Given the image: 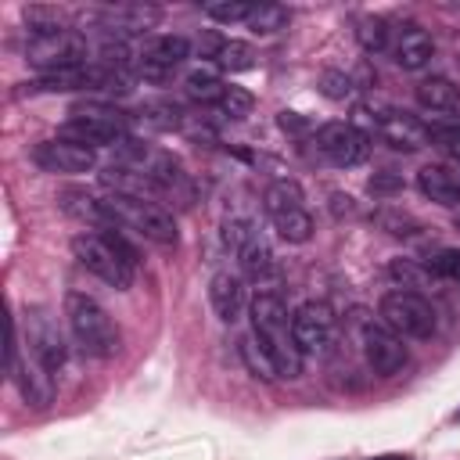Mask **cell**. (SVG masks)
<instances>
[{"label":"cell","instance_id":"obj_23","mask_svg":"<svg viewBox=\"0 0 460 460\" xmlns=\"http://www.w3.org/2000/svg\"><path fill=\"white\" fill-rule=\"evenodd\" d=\"M262 208H266L270 219H277V216H284V212L305 208V194H302V187H298L295 180H273V183L266 187V194H262Z\"/></svg>","mask_w":460,"mask_h":460},{"label":"cell","instance_id":"obj_3","mask_svg":"<svg viewBox=\"0 0 460 460\" xmlns=\"http://www.w3.org/2000/svg\"><path fill=\"white\" fill-rule=\"evenodd\" d=\"M349 122H352L367 140H381V144H388L392 151L413 155V151H420V147L431 144V133H428L424 122H417L413 115H406V111H399L395 104L377 101V97L356 101Z\"/></svg>","mask_w":460,"mask_h":460},{"label":"cell","instance_id":"obj_17","mask_svg":"<svg viewBox=\"0 0 460 460\" xmlns=\"http://www.w3.org/2000/svg\"><path fill=\"white\" fill-rule=\"evenodd\" d=\"M208 302H212V313L223 320V323H237L244 316V305H248V291H244V280L230 270H219L212 280H208Z\"/></svg>","mask_w":460,"mask_h":460},{"label":"cell","instance_id":"obj_36","mask_svg":"<svg viewBox=\"0 0 460 460\" xmlns=\"http://www.w3.org/2000/svg\"><path fill=\"white\" fill-rule=\"evenodd\" d=\"M68 115H90V119H108V122H129V115L111 104V101H75Z\"/></svg>","mask_w":460,"mask_h":460},{"label":"cell","instance_id":"obj_10","mask_svg":"<svg viewBox=\"0 0 460 460\" xmlns=\"http://www.w3.org/2000/svg\"><path fill=\"white\" fill-rule=\"evenodd\" d=\"M22 327H25V352H29L32 359H40L50 374L61 370L65 359H68V345H65V334H61L58 320L50 316V309H43V305H25Z\"/></svg>","mask_w":460,"mask_h":460},{"label":"cell","instance_id":"obj_28","mask_svg":"<svg viewBox=\"0 0 460 460\" xmlns=\"http://www.w3.org/2000/svg\"><path fill=\"white\" fill-rule=\"evenodd\" d=\"M356 40H359V47H363L367 54L392 50V29H388V22L377 18V14H367V18L356 22Z\"/></svg>","mask_w":460,"mask_h":460},{"label":"cell","instance_id":"obj_1","mask_svg":"<svg viewBox=\"0 0 460 460\" xmlns=\"http://www.w3.org/2000/svg\"><path fill=\"white\" fill-rule=\"evenodd\" d=\"M248 313H252V341H255V345L262 349V356L273 363L277 377L295 381V377L302 374V352H298L295 334H291L288 302H284L277 291L262 288V291H255Z\"/></svg>","mask_w":460,"mask_h":460},{"label":"cell","instance_id":"obj_34","mask_svg":"<svg viewBox=\"0 0 460 460\" xmlns=\"http://www.w3.org/2000/svg\"><path fill=\"white\" fill-rule=\"evenodd\" d=\"M216 108H219L223 115H230V119H244V115H252V108H255V97H252L248 90H241V86H226Z\"/></svg>","mask_w":460,"mask_h":460},{"label":"cell","instance_id":"obj_29","mask_svg":"<svg viewBox=\"0 0 460 460\" xmlns=\"http://www.w3.org/2000/svg\"><path fill=\"white\" fill-rule=\"evenodd\" d=\"M288 22H291V11H288L284 4H255L252 18H248L244 25H248L255 36H273V32L288 29Z\"/></svg>","mask_w":460,"mask_h":460},{"label":"cell","instance_id":"obj_39","mask_svg":"<svg viewBox=\"0 0 460 460\" xmlns=\"http://www.w3.org/2000/svg\"><path fill=\"white\" fill-rule=\"evenodd\" d=\"M367 190H370L374 198H395V194L402 190V176H399L395 169H381V172H374V176L367 180Z\"/></svg>","mask_w":460,"mask_h":460},{"label":"cell","instance_id":"obj_42","mask_svg":"<svg viewBox=\"0 0 460 460\" xmlns=\"http://www.w3.org/2000/svg\"><path fill=\"white\" fill-rule=\"evenodd\" d=\"M374 460H410L406 453H385V456H374Z\"/></svg>","mask_w":460,"mask_h":460},{"label":"cell","instance_id":"obj_33","mask_svg":"<svg viewBox=\"0 0 460 460\" xmlns=\"http://www.w3.org/2000/svg\"><path fill=\"white\" fill-rule=\"evenodd\" d=\"M320 93L331 97V101H349L356 93V79L349 72H338V68H327L320 75Z\"/></svg>","mask_w":460,"mask_h":460},{"label":"cell","instance_id":"obj_41","mask_svg":"<svg viewBox=\"0 0 460 460\" xmlns=\"http://www.w3.org/2000/svg\"><path fill=\"white\" fill-rule=\"evenodd\" d=\"M280 129H288V133H302V129H305V119H298L295 111H280Z\"/></svg>","mask_w":460,"mask_h":460},{"label":"cell","instance_id":"obj_24","mask_svg":"<svg viewBox=\"0 0 460 460\" xmlns=\"http://www.w3.org/2000/svg\"><path fill=\"white\" fill-rule=\"evenodd\" d=\"M370 219L377 223V230H385L388 237H399V241H413V237H420V230H424L417 216H410V212H402V208H392V205L374 208Z\"/></svg>","mask_w":460,"mask_h":460},{"label":"cell","instance_id":"obj_20","mask_svg":"<svg viewBox=\"0 0 460 460\" xmlns=\"http://www.w3.org/2000/svg\"><path fill=\"white\" fill-rule=\"evenodd\" d=\"M413 97L424 111H435V115H453L460 111V86L449 83L446 75H431V79H420L413 86Z\"/></svg>","mask_w":460,"mask_h":460},{"label":"cell","instance_id":"obj_25","mask_svg":"<svg viewBox=\"0 0 460 460\" xmlns=\"http://www.w3.org/2000/svg\"><path fill=\"white\" fill-rule=\"evenodd\" d=\"M388 277L395 280V288L417 291V295H424V288L435 284V273L424 262H417V259H392L388 262Z\"/></svg>","mask_w":460,"mask_h":460},{"label":"cell","instance_id":"obj_16","mask_svg":"<svg viewBox=\"0 0 460 460\" xmlns=\"http://www.w3.org/2000/svg\"><path fill=\"white\" fill-rule=\"evenodd\" d=\"M58 137L72 140V144H86V147H119L129 133H126V122H108V119H90V115H72Z\"/></svg>","mask_w":460,"mask_h":460},{"label":"cell","instance_id":"obj_4","mask_svg":"<svg viewBox=\"0 0 460 460\" xmlns=\"http://www.w3.org/2000/svg\"><path fill=\"white\" fill-rule=\"evenodd\" d=\"M65 320H68V331L75 338V345L93 356V359H111L119 352V327L115 320L108 316V309L86 295V291H68L65 295Z\"/></svg>","mask_w":460,"mask_h":460},{"label":"cell","instance_id":"obj_31","mask_svg":"<svg viewBox=\"0 0 460 460\" xmlns=\"http://www.w3.org/2000/svg\"><path fill=\"white\" fill-rule=\"evenodd\" d=\"M22 18L29 25V36H50L65 29V14L58 7H43V4H29L22 7Z\"/></svg>","mask_w":460,"mask_h":460},{"label":"cell","instance_id":"obj_8","mask_svg":"<svg viewBox=\"0 0 460 460\" xmlns=\"http://www.w3.org/2000/svg\"><path fill=\"white\" fill-rule=\"evenodd\" d=\"M7 377H11L14 392L29 406H36V410L50 406V399H54V377H50V370L40 359H32L29 352H22V345H18V323L14 320L7 327Z\"/></svg>","mask_w":460,"mask_h":460},{"label":"cell","instance_id":"obj_9","mask_svg":"<svg viewBox=\"0 0 460 460\" xmlns=\"http://www.w3.org/2000/svg\"><path fill=\"white\" fill-rule=\"evenodd\" d=\"M86 58H90V43L79 29H61L50 36H29V43H25V61L36 65L40 75L86 65Z\"/></svg>","mask_w":460,"mask_h":460},{"label":"cell","instance_id":"obj_12","mask_svg":"<svg viewBox=\"0 0 460 460\" xmlns=\"http://www.w3.org/2000/svg\"><path fill=\"white\" fill-rule=\"evenodd\" d=\"M313 144L338 169H352V165L367 162V155H370V140L352 122H323L313 133Z\"/></svg>","mask_w":460,"mask_h":460},{"label":"cell","instance_id":"obj_14","mask_svg":"<svg viewBox=\"0 0 460 460\" xmlns=\"http://www.w3.org/2000/svg\"><path fill=\"white\" fill-rule=\"evenodd\" d=\"M32 162L43 169V172H90L97 169V151L86 147V144H72L65 137L58 140H43L32 147Z\"/></svg>","mask_w":460,"mask_h":460},{"label":"cell","instance_id":"obj_32","mask_svg":"<svg viewBox=\"0 0 460 460\" xmlns=\"http://www.w3.org/2000/svg\"><path fill=\"white\" fill-rule=\"evenodd\" d=\"M216 65L223 72H248V68H255V50L244 40H226L216 54Z\"/></svg>","mask_w":460,"mask_h":460},{"label":"cell","instance_id":"obj_27","mask_svg":"<svg viewBox=\"0 0 460 460\" xmlns=\"http://www.w3.org/2000/svg\"><path fill=\"white\" fill-rule=\"evenodd\" d=\"M183 90H187V97H190V101H201V104H219V97H223L226 83H223V79H219L212 68H194V72H187Z\"/></svg>","mask_w":460,"mask_h":460},{"label":"cell","instance_id":"obj_22","mask_svg":"<svg viewBox=\"0 0 460 460\" xmlns=\"http://www.w3.org/2000/svg\"><path fill=\"white\" fill-rule=\"evenodd\" d=\"M234 255H237L241 270H244L248 277H255V280H266V277L273 273V252H270V244H266V237H262L259 230L248 234L244 244H241Z\"/></svg>","mask_w":460,"mask_h":460},{"label":"cell","instance_id":"obj_21","mask_svg":"<svg viewBox=\"0 0 460 460\" xmlns=\"http://www.w3.org/2000/svg\"><path fill=\"white\" fill-rule=\"evenodd\" d=\"M58 205L72 216V219H79V223H90V226H111V219H108V212H104V201L101 198H93L86 187H65L61 194H58Z\"/></svg>","mask_w":460,"mask_h":460},{"label":"cell","instance_id":"obj_44","mask_svg":"<svg viewBox=\"0 0 460 460\" xmlns=\"http://www.w3.org/2000/svg\"><path fill=\"white\" fill-rule=\"evenodd\" d=\"M453 420H456V424H460V410H456V413H453Z\"/></svg>","mask_w":460,"mask_h":460},{"label":"cell","instance_id":"obj_30","mask_svg":"<svg viewBox=\"0 0 460 460\" xmlns=\"http://www.w3.org/2000/svg\"><path fill=\"white\" fill-rule=\"evenodd\" d=\"M277 226V234L288 241V244H305L313 237V216L309 208H295V212H284L277 219H270Z\"/></svg>","mask_w":460,"mask_h":460},{"label":"cell","instance_id":"obj_35","mask_svg":"<svg viewBox=\"0 0 460 460\" xmlns=\"http://www.w3.org/2000/svg\"><path fill=\"white\" fill-rule=\"evenodd\" d=\"M255 11V4H244V0H230V4H205V14L212 22H223V25H234V22H248Z\"/></svg>","mask_w":460,"mask_h":460},{"label":"cell","instance_id":"obj_2","mask_svg":"<svg viewBox=\"0 0 460 460\" xmlns=\"http://www.w3.org/2000/svg\"><path fill=\"white\" fill-rule=\"evenodd\" d=\"M72 255L83 270H90L93 277H101L104 284H111L115 291L133 288L140 255L137 248L119 234V226H104L101 234H75L72 237Z\"/></svg>","mask_w":460,"mask_h":460},{"label":"cell","instance_id":"obj_15","mask_svg":"<svg viewBox=\"0 0 460 460\" xmlns=\"http://www.w3.org/2000/svg\"><path fill=\"white\" fill-rule=\"evenodd\" d=\"M392 58H395L399 68L420 72V68L435 58V40H431V32H428L424 25H417V22H399V25L392 29Z\"/></svg>","mask_w":460,"mask_h":460},{"label":"cell","instance_id":"obj_11","mask_svg":"<svg viewBox=\"0 0 460 460\" xmlns=\"http://www.w3.org/2000/svg\"><path fill=\"white\" fill-rule=\"evenodd\" d=\"M190 58V43L183 36H151L144 40L140 54H137V75L147 79V83H169L172 72Z\"/></svg>","mask_w":460,"mask_h":460},{"label":"cell","instance_id":"obj_43","mask_svg":"<svg viewBox=\"0 0 460 460\" xmlns=\"http://www.w3.org/2000/svg\"><path fill=\"white\" fill-rule=\"evenodd\" d=\"M453 226L460 230V205H456V212H453Z\"/></svg>","mask_w":460,"mask_h":460},{"label":"cell","instance_id":"obj_13","mask_svg":"<svg viewBox=\"0 0 460 460\" xmlns=\"http://www.w3.org/2000/svg\"><path fill=\"white\" fill-rule=\"evenodd\" d=\"M334 313L327 302H302L291 313V334L302 356H323L334 341Z\"/></svg>","mask_w":460,"mask_h":460},{"label":"cell","instance_id":"obj_5","mask_svg":"<svg viewBox=\"0 0 460 460\" xmlns=\"http://www.w3.org/2000/svg\"><path fill=\"white\" fill-rule=\"evenodd\" d=\"M101 201H104V212H108L111 226H126V230L147 237L158 248H176V241H180L176 223H172V216L158 201L126 198V194H104Z\"/></svg>","mask_w":460,"mask_h":460},{"label":"cell","instance_id":"obj_7","mask_svg":"<svg viewBox=\"0 0 460 460\" xmlns=\"http://www.w3.org/2000/svg\"><path fill=\"white\" fill-rule=\"evenodd\" d=\"M352 331H356L359 349H363V359H367V367H370L374 374L392 377V374H399V370L410 363V349L402 345V338H399L388 323L367 316L363 309L352 313Z\"/></svg>","mask_w":460,"mask_h":460},{"label":"cell","instance_id":"obj_18","mask_svg":"<svg viewBox=\"0 0 460 460\" xmlns=\"http://www.w3.org/2000/svg\"><path fill=\"white\" fill-rule=\"evenodd\" d=\"M417 190L435 205H460V165L431 162L417 172Z\"/></svg>","mask_w":460,"mask_h":460},{"label":"cell","instance_id":"obj_38","mask_svg":"<svg viewBox=\"0 0 460 460\" xmlns=\"http://www.w3.org/2000/svg\"><path fill=\"white\" fill-rule=\"evenodd\" d=\"M241 356H244V363H248V370H252L255 377H262V381H273V377H277L273 363L262 356V349L252 341V334H248V338H241Z\"/></svg>","mask_w":460,"mask_h":460},{"label":"cell","instance_id":"obj_37","mask_svg":"<svg viewBox=\"0 0 460 460\" xmlns=\"http://www.w3.org/2000/svg\"><path fill=\"white\" fill-rule=\"evenodd\" d=\"M424 266L435 277H446V280H456L460 284V248H438Z\"/></svg>","mask_w":460,"mask_h":460},{"label":"cell","instance_id":"obj_6","mask_svg":"<svg viewBox=\"0 0 460 460\" xmlns=\"http://www.w3.org/2000/svg\"><path fill=\"white\" fill-rule=\"evenodd\" d=\"M377 313H381V323H388L399 338L428 341L438 331V316H435L431 302L417 291H402V288L385 291L381 302H377Z\"/></svg>","mask_w":460,"mask_h":460},{"label":"cell","instance_id":"obj_40","mask_svg":"<svg viewBox=\"0 0 460 460\" xmlns=\"http://www.w3.org/2000/svg\"><path fill=\"white\" fill-rule=\"evenodd\" d=\"M331 212L341 219V216H356V205L349 194H331Z\"/></svg>","mask_w":460,"mask_h":460},{"label":"cell","instance_id":"obj_26","mask_svg":"<svg viewBox=\"0 0 460 460\" xmlns=\"http://www.w3.org/2000/svg\"><path fill=\"white\" fill-rule=\"evenodd\" d=\"M137 119L147 126V129H180L183 126V108L176 104V101H147V104H140V111H137Z\"/></svg>","mask_w":460,"mask_h":460},{"label":"cell","instance_id":"obj_19","mask_svg":"<svg viewBox=\"0 0 460 460\" xmlns=\"http://www.w3.org/2000/svg\"><path fill=\"white\" fill-rule=\"evenodd\" d=\"M101 183H104L111 194H126V198H147V201L165 198L151 176H144V172H137V169H129V165H119V162H111V165L101 169Z\"/></svg>","mask_w":460,"mask_h":460}]
</instances>
